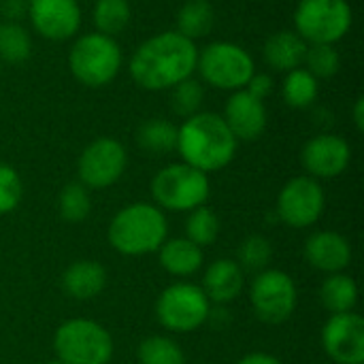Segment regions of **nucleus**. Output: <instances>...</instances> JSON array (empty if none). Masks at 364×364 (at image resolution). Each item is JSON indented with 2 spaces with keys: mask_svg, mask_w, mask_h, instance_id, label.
<instances>
[{
  "mask_svg": "<svg viewBox=\"0 0 364 364\" xmlns=\"http://www.w3.org/2000/svg\"><path fill=\"white\" fill-rule=\"evenodd\" d=\"M124 55L113 36L87 32L75 38L68 51L70 75L85 87L98 90L109 85L122 68Z\"/></svg>",
  "mask_w": 364,
  "mask_h": 364,
  "instance_id": "nucleus-4",
  "label": "nucleus"
},
{
  "mask_svg": "<svg viewBox=\"0 0 364 364\" xmlns=\"http://www.w3.org/2000/svg\"><path fill=\"white\" fill-rule=\"evenodd\" d=\"M215 23V9L209 0H186L177 11V32L194 41L211 32Z\"/></svg>",
  "mask_w": 364,
  "mask_h": 364,
  "instance_id": "nucleus-23",
  "label": "nucleus"
},
{
  "mask_svg": "<svg viewBox=\"0 0 364 364\" xmlns=\"http://www.w3.org/2000/svg\"><path fill=\"white\" fill-rule=\"evenodd\" d=\"M196 70L205 83L215 90L237 92L247 85L256 73L254 58L247 49L230 41H213L198 49Z\"/></svg>",
  "mask_w": 364,
  "mask_h": 364,
  "instance_id": "nucleus-7",
  "label": "nucleus"
},
{
  "mask_svg": "<svg viewBox=\"0 0 364 364\" xmlns=\"http://www.w3.org/2000/svg\"><path fill=\"white\" fill-rule=\"evenodd\" d=\"M239 141L226 126L224 117L209 111H198L183 119L177 128V151L181 162L203 171L215 173L226 168L237 154Z\"/></svg>",
  "mask_w": 364,
  "mask_h": 364,
  "instance_id": "nucleus-2",
  "label": "nucleus"
},
{
  "mask_svg": "<svg viewBox=\"0 0 364 364\" xmlns=\"http://www.w3.org/2000/svg\"><path fill=\"white\" fill-rule=\"evenodd\" d=\"M209 194V175L186 162L168 164L151 179V198L164 211H192L205 205Z\"/></svg>",
  "mask_w": 364,
  "mask_h": 364,
  "instance_id": "nucleus-6",
  "label": "nucleus"
},
{
  "mask_svg": "<svg viewBox=\"0 0 364 364\" xmlns=\"http://www.w3.org/2000/svg\"><path fill=\"white\" fill-rule=\"evenodd\" d=\"M220 235V218L207 205H200L188 213L186 220V239H190L198 247H207L215 243Z\"/></svg>",
  "mask_w": 364,
  "mask_h": 364,
  "instance_id": "nucleus-30",
  "label": "nucleus"
},
{
  "mask_svg": "<svg viewBox=\"0 0 364 364\" xmlns=\"http://www.w3.org/2000/svg\"><path fill=\"white\" fill-rule=\"evenodd\" d=\"M0 64H2V62H0Z\"/></svg>",
  "mask_w": 364,
  "mask_h": 364,
  "instance_id": "nucleus-41",
  "label": "nucleus"
},
{
  "mask_svg": "<svg viewBox=\"0 0 364 364\" xmlns=\"http://www.w3.org/2000/svg\"><path fill=\"white\" fill-rule=\"evenodd\" d=\"M250 303L258 320L267 324H284L296 311L299 290L286 271L264 269L250 286Z\"/></svg>",
  "mask_w": 364,
  "mask_h": 364,
  "instance_id": "nucleus-10",
  "label": "nucleus"
},
{
  "mask_svg": "<svg viewBox=\"0 0 364 364\" xmlns=\"http://www.w3.org/2000/svg\"><path fill=\"white\" fill-rule=\"evenodd\" d=\"M28 17L36 34L47 41H68L81 28L77 0H28Z\"/></svg>",
  "mask_w": 364,
  "mask_h": 364,
  "instance_id": "nucleus-14",
  "label": "nucleus"
},
{
  "mask_svg": "<svg viewBox=\"0 0 364 364\" xmlns=\"http://www.w3.org/2000/svg\"><path fill=\"white\" fill-rule=\"evenodd\" d=\"M107 286V269L96 260H77L62 275L64 292L75 301H92Z\"/></svg>",
  "mask_w": 364,
  "mask_h": 364,
  "instance_id": "nucleus-19",
  "label": "nucleus"
},
{
  "mask_svg": "<svg viewBox=\"0 0 364 364\" xmlns=\"http://www.w3.org/2000/svg\"><path fill=\"white\" fill-rule=\"evenodd\" d=\"M168 222L160 207L132 203L119 209L107 230L109 245L122 256H147L166 241Z\"/></svg>",
  "mask_w": 364,
  "mask_h": 364,
  "instance_id": "nucleus-3",
  "label": "nucleus"
},
{
  "mask_svg": "<svg viewBox=\"0 0 364 364\" xmlns=\"http://www.w3.org/2000/svg\"><path fill=\"white\" fill-rule=\"evenodd\" d=\"M23 198V183L19 173L0 162V215H6L19 207Z\"/></svg>",
  "mask_w": 364,
  "mask_h": 364,
  "instance_id": "nucleus-34",
  "label": "nucleus"
},
{
  "mask_svg": "<svg viewBox=\"0 0 364 364\" xmlns=\"http://www.w3.org/2000/svg\"><path fill=\"white\" fill-rule=\"evenodd\" d=\"M222 117L237 141H256L262 136L269 122L264 100L252 96L245 87L230 94Z\"/></svg>",
  "mask_w": 364,
  "mask_h": 364,
  "instance_id": "nucleus-16",
  "label": "nucleus"
},
{
  "mask_svg": "<svg viewBox=\"0 0 364 364\" xmlns=\"http://www.w3.org/2000/svg\"><path fill=\"white\" fill-rule=\"evenodd\" d=\"M237 364H284L279 358H275L273 354H264V352H252L247 356H243Z\"/></svg>",
  "mask_w": 364,
  "mask_h": 364,
  "instance_id": "nucleus-36",
  "label": "nucleus"
},
{
  "mask_svg": "<svg viewBox=\"0 0 364 364\" xmlns=\"http://www.w3.org/2000/svg\"><path fill=\"white\" fill-rule=\"evenodd\" d=\"M326 207L324 188L318 179L303 175L292 177L277 196V218L290 228H309L314 226Z\"/></svg>",
  "mask_w": 364,
  "mask_h": 364,
  "instance_id": "nucleus-12",
  "label": "nucleus"
},
{
  "mask_svg": "<svg viewBox=\"0 0 364 364\" xmlns=\"http://www.w3.org/2000/svg\"><path fill=\"white\" fill-rule=\"evenodd\" d=\"M322 348L335 364H364V320L348 311L335 314L322 326Z\"/></svg>",
  "mask_w": 364,
  "mask_h": 364,
  "instance_id": "nucleus-13",
  "label": "nucleus"
},
{
  "mask_svg": "<svg viewBox=\"0 0 364 364\" xmlns=\"http://www.w3.org/2000/svg\"><path fill=\"white\" fill-rule=\"evenodd\" d=\"M352 160L350 143L339 134L311 136L301 151V162L314 179H335L343 175Z\"/></svg>",
  "mask_w": 364,
  "mask_h": 364,
  "instance_id": "nucleus-15",
  "label": "nucleus"
},
{
  "mask_svg": "<svg viewBox=\"0 0 364 364\" xmlns=\"http://www.w3.org/2000/svg\"><path fill=\"white\" fill-rule=\"evenodd\" d=\"M47 364H64V363H62V360H58V358H55V360H51V363H47Z\"/></svg>",
  "mask_w": 364,
  "mask_h": 364,
  "instance_id": "nucleus-38",
  "label": "nucleus"
},
{
  "mask_svg": "<svg viewBox=\"0 0 364 364\" xmlns=\"http://www.w3.org/2000/svg\"><path fill=\"white\" fill-rule=\"evenodd\" d=\"M32 55L30 32L17 21L0 23V62L21 64Z\"/></svg>",
  "mask_w": 364,
  "mask_h": 364,
  "instance_id": "nucleus-27",
  "label": "nucleus"
},
{
  "mask_svg": "<svg viewBox=\"0 0 364 364\" xmlns=\"http://www.w3.org/2000/svg\"><path fill=\"white\" fill-rule=\"evenodd\" d=\"M53 352L64 364H109L113 360V337L94 320L75 318L58 326Z\"/></svg>",
  "mask_w": 364,
  "mask_h": 364,
  "instance_id": "nucleus-5",
  "label": "nucleus"
},
{
  "mask_svg": "<svg viewBox=\"0 0 364 364\" xmlns=\"http://www.w3.org/2000/svg\"><path fill=\"white\" fill-rule=\"evenodd\" d=\"M320 303L331 316L354 311V307L358 303V286H356V282L346 273L328 275L320 286Z\"/></svg>",
  "mask_w": 364,
  "mask_h": 364,
  "instance_id": "nucleus-22",
  "label": "nucleus"
},
{
  "mask_svg": "<svg viewBox=\"0 0 364 364\" xmlns=\"http://www.w3.org/2000/svg\"><path fill=\"white\" fill-rule=\"evenodd\" d=\"M352 119H354V126L358 132L364 130V98L358 96L356 102H354V109H352Z\"/></svg>",
  "mask_w": 364,
  "mask_h": 364,
  "instance_id": "nucleus-37",
  "label": "nucleus"
},
{
  "mask_svg": "<svg viewBox=\"0 0 364 364\" xmlns=\"http://www.w3.org/2000/svg\"><path fill=\"white\" fill-rule=\"evenodd\" d=\"M160 267L173 277H190L203 267V247L194 245L190 239H166L158 250Z\"/></svg>",
  "mask_w": 364,
  "mask_h": 364,
  "instance_id": "nucleus-21",
  "label": "nucleus"
},
{
  "mask_svg": "<svg viewBox=\"0 0 364 364\" xmlns=\"http://www.w3.org/2000/svg\"><path fill=\"white\" fill-rule=\"evenodd\" d=\"M92 211V196L90 190L81 181H70L62 188L58 196V213L62 220L70 224L83 222Z\"/></svg>",
  "mask_w": 364,
  "mask_h": 364,
  "instance_id": "nucleus-29",
  "label": "nucleus"
},
{
  "mask_svg": "<svg viewBox=\"0 0 364 364\" xmlns=\"http://www.w3.org/2000/svg\"><path fill=\"white\" fill-rule=\"evenodd\" d=\"M200 288L211 303L228 305L241 296L245 288V271L237 260L218 258L207 267Z\"/></svg>",
  "mask_w": 364,
  "mask_h": 364,
  "instance_id": "nucleus-18",
  "label": "nucleus"
},
{
  "mask_svg": "<svg viewBox=\"0 0 364 364\" xmlns=\"http://www.w3.org/2000/svg\"><path fill=\"white\" fill-rule=\"evenodd\" d=\"M126 166V147L117 139L100 136L81 151L77 162V175L87 190H105L122 179Z\"/></svg>",
  "mask_w": 364,
  "mask_h": 364,
  "instance_id": "nucleus-11",
  "label": "nucleus"
},
{
  "mask_svg": "<svg viewBox=\"0 0 364 364\" xmlns=\"http://www.w3.org/2000/svg\"><path fill=\"white\" fill-rule=\"evenodd\" d=\"M305 260L322 273H343L352 262V245L335 230H318L305 241Z\"/></svg>",
  "mask_w": 364,
  "mask_h": 364,
  "instance_id": "nucleus-17",
  "label": "nucleus"
},
{
  "mask_svg": "<svg viewBox=\"0 0 364 364\" xmlns=\"http://www.w3.org/2000/svg\"><path fill=\"white\" fill-rule=\"evenodd\" d=\"M205 364H209V363H205Z\"/></svg>",
  "mask_w": 364,
  "mask_h": 364,
  "instance_id": "nucleus-40",
  "label": "nucleus"
},
{
  "mask_svg": "<svg viewBox=\"0 0 364 364\" xmlns=\"http://www.w3.org/2000/svg\"><path fill=\"white\" fill-rule=\"evenodd\" d=\"M130 19L132 9L128 0H96L94 4V26L100 34L115 38L128 28Z\"/></svg>",
  "mask_w": 364,
  "mask_h": 364,
  "instance_id": "nucleus-26",
  "label": "nucleus"
},
{
  "mask_svg": "<svg viewBox=\"0 0 364 364\" xmlns=\"http://www.w3.org/2000/svg\"><path fill=\"white\" fill-rule=\"evenodd\" d=\"M271 260H273V245L262 235H252L239 245L237 262L243 271L260 273V271L269 269Z\"/></svg>",
  "mask_w": 364,
  "mask_h": 364,
  "instance_id": "nucleus-31",
  "label": "nucleus"
},
{
  "mask_svg": "<svg viewBox=\"0 0 364 364\" xmlns=\"http://www.w3.org/2000/svg\"><path fill=\"white\" fill-rule=\"evenodd\" d=\"M203 100H205L203 83L196 81L194 77L177 83L175 87H171V109L183 119L198 113L200 107H203Z\"/></svg>",
  "mask_w": 364,
  "mask_h": 364,
  "instance_id": "nucleus-33",
  "label": "nucleus"
},
{
  "mask_svg": "<svg viewBox=\"0 0 364 364\" xmlns=\"http://www.w3.org/2000/svg\"><path fill=\"white\" fill-rule=\"evenodd\" d=\"M352 23L348 0H301L294 9V32L307 45H335L348 36Z\"/></svg>",
  "mask_w": 364,
  "mask_h": 364,
  "instance_id": "nucleus-8",
  "label": "nucleus"
},
{
  "mask_svg": "<svg viewBox=\"0 0 364 364\" xmlns=\"http://www.w3.org/2000/svg\"><path fill=\"white\" fill-rule=\"evenodd\" d=\"M328 364H335V363H328Z\"/></svg>",
  "mask_w": 364,
  "mask_h": 364,
  "instance_id": "nucleus-39",
  "label": "nucleus"
},
{
  "mask_svg": "<svg viewBox=\"0 0 364 364\" xmlns=\"http://www.w3.org/2000/svg\"><path fill=\"white\" fill-rule=\"evenodd\" d=\"M158 322L173 333H194L211 318V301L200 286L177 282L156 301Z\"/></svg>",
  "mask_w": 364,
  "mask_h": 364,
  "instance_id": "nucleus-9",
  "label": "nucleus"
},
{
  "mask_svg": "<svg viewBox=\"0 0 364 364\" xmlns=\"http://www.w3.org/2000/svg\"><path fill=\"white\" fill-rule=\"evenodd\" d=\"M136 360L139 364H188L181 346L162 335L143 339L136 350Z\"/></svg>",
  "mask_w": 364,
  "mask_h": 364,
  "instance_id": "nucleus-28",
  "label": "nucleus"
},
{
  "mask_svg": "<svg viewBox=\"0 0 364 364\" xmlns=\"http://www.w3.org/2000/svg\"><path fill=\"white\" fill-rule=\"evenodd\" d=\"M136 143L149 154H171L177 147V126L168 119H147L136 130Z\"/></svg>",
  "mask_w": 364,
  "mask_h": 364,
  "instance_id": "nucleus-25",
  "label": "nucleus"
},
{
  "mask_svg": "<svg viewBox=\"0 0 364 364\" xmlns=\"http://www.w3.org/2000/svg\"><path fill=\"white\" fill-rule=\"evenodd\" d=\"M320 94L318 79L303 66L286 73V79L282 83V96L288 107L292 109H307L316 102Z\"/></svg>",
  "mask_w": 364,
  "mask_h": 364,
  "instance_id": "nucleus-24",
  "label": "nucleus"
},
{
  "mask_svg": "<svg viewBox=\"0 0 364 364\" xmlns=\"http://www.w3.org/2000/svg\"><path fill=\"white\" fill-rule=\"evenodd\" d=\"M264 60L267 64L277 73H290L299 66H303L307 43L294 32V30H279L273 32L264 43Z\"/></svg>",
  "mask_w": 364,
  "mask_h": 364,
  "instance_id": "nucleus-20",
  "label": "nucleus"
},
{
  "mask_svg": "<svg viewBox=\"0 0 364 364\" xmlns=\"http://www.w3.org/2000/svg\"><path fill=\"white\" fill-rule=\"evenodd\" d=\"M245 90H247L252 96H256V98H260V100H267V98L271 96V92H273V79H271L269 75H264V73H254L252 79L247 81Z\"/></svg>",
  "mask_w": 364,
  "mask_h": 364,
  "instance_id": "nucleus-35",
  "label": "nucleus"
},
{
  "mask_svg": "<svg viewBox=\"0 0 364 364\" xmlns=\"http://www.w3.org/2000/svg\"><path fill=\"white\" fill-rule=\"evenodd\" d=\"M303 68H307L318 81L331 79L341 68V55L335 45H307Z\"/></svg>",
  "mask_w": 364,
  "mask_h": 364,
  "instance_id": "nucleus-32",
  "label": "nucleus"
},
{
  "mask_svg": "<svg viewBox=\"0 0 364 364\" xmlns=\"http://www.w3.org/2000/svg\"><path fill=\"white\" fill-rule=\"evenodd\" d=\"M198 47L177 30H166L143 41L128 64L132 81L147 92H164L194 77Z\"/></svg>",
  "mask_w": 364,
  "mask_h": 364,
  "instance_id": "nucleus-1",
  "label": "nucleus"
}]
</instances>
